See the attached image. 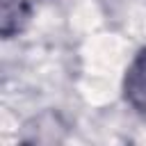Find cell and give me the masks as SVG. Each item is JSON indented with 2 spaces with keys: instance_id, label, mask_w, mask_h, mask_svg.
Returning <instances> with one entry per match:
<instances>
[{
  "instance_id": "cell-1",
  "label": "cell",
  "mask_w": 146,
  "mask_h": 146,
  "mask_svg": "<svg viewBox=\"0 0 146 146\" xmlns=\"http://www.w3.org/2000/svg\"><path fill=\"white\" fill-rule=\"evenodd\" d=\"M121 89L125 103L137 112L146 114V48H141L128 64Z\"/></svg>"
},
{
  "instance_id": "cell-2",
  "label": "cell",
  "mask_w": 146,
  "mask_h": 146,
  "mask_svg": "<svg viewBox=\"0 0 146 146\" xmlns=\"http://www.w3.org/2000/svg\"><path fill=\"white\" fill-rule=\"evenodd\" d=\"M32 18L30 0H0V34L2 39H11L21 34Z\"/></svg>"
}]
</instances>
